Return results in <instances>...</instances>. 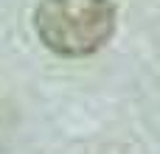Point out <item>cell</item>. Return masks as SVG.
<instances>
[{
    "instance_id": "6da1fadb",
    "label": "cell",
    "mask_w": 160,
    "mask_h": 154,
    "mask_svg": "<svg viewBox=\"0 0 160 154\" xmlns=\"http://www.w3.org/2000/svg\"><path fill=\"white\" fill-rule=\"evenodd\" d=\"M34 31L59 56H90L115 31L112 0H39Z\"/></svg>"
}]
</instances>
